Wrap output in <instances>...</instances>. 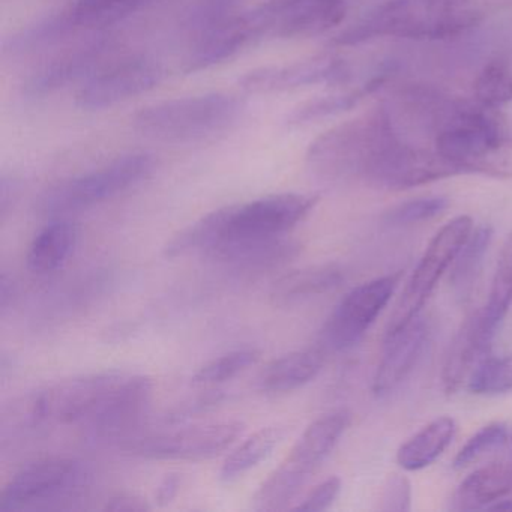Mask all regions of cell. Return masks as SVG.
<instances>
[{
    "mask_svg": "<svg viewBox=\"0 0 512 512\" xmlns=\"http://www.w3.org/2000/svg\"><path fill=\"white\" fill-rule=\"evenodd\" d=\"M436 124L434 151L458 173L512 178V128L497 109L457 103Z\"/></svg>",
    "mask_w": 512,
    "mask_h": 512,
    "instance_id": "obj_1",
    "label": "cell"
},
{
    "mask_svg": "<svg viewBox=\"0 0 512 512\" xmlns=\"http://www.w3.org/2000/svg\"><path fill=\"white\" fill-rule=\"evenodd\" d=\"M481 11L473 0H386L338 34L332 46L349 47L374 38L445 40L478 25Z\"/></svg>",
    "mask_w": 512,
    "mask_h": 512,
    "instance_id": "obj_2",
    "label": "cell"
},
{
    "mask_svg": "<svg viewBox=\"0 0 512 512\" xmlns=\"http://www.w3.org/2000/svg\"><path fill=\"white\" fill-rule=\"evenodd\" d=\"M242 112L241 98L215 92L146 107L134 116V128L142 136L158 142H202L230 130Z\"/></svg>",
    "mask_w": 512,
    "mask_h": 512,
    "instance_id": "obj_3",
    "label": "cell"
},
{
    "mask_svg": "<svg viewBox=\"0 0 512 512\" xmlns=\"http://www.w3.org/2000/svg\"><path fill=\"white\" fill-rule=\"evenodd\" d=\"M350 424L346 410L316 419L299 437L286 460L268 476L253 497L256 511L274 512L286 508L305 482L331 455Z\"/></svg>",
    "mask_w": 512,
    "mask_h": 512,
    "instance_id": "obj_4",
    "label": "cell"
},
{
    "mask_svg": "<svg viewBox=\"0 0 512 512\" xmlns=\"http://www.w3.org/2000/svg\"><path fill=\"white\" fill-rule=\"evenodd\" d=\"M154 155L130 154L94 172L61 182L41 197V214L50 217L85 211L119 196L154 173Z\"/></svg>",
    "mask_w": 512,
    "mask_h": 512,
    "instance_id": "obj_5",
    "label": "cell"
},
{
    "mask_svg": "<svg viewBox=\"0 0 512 512\" xmlns=\"http://www.w3.org/2000/svg\"><path fill=\"white\" fill-rule=\"evenodd\" d=\"M92 469L79 458L55 457L20 469L0 494V512L49 509L79 497L91 485Z\"/></svg>",
    "mask_w": 512,
    "mask_h": 512,
    "instance_id": "obj_6",
    "label": "cell"
},
{
    "mask_svg": "<svg viewBox=\"0 0 512 512\" xmlns=\"http://www.w3.org/2000/svg\"><path fill=\"white\" fill-rule=\"evenodd\" d=\"M385 113L356 119L317 137L307 152V169L326 184L362 179L382 131Z\"/></svg>",
    "mask_w": 512,
    "mask_h": 512,
    "instance_id": "obj_7",
    "label": "cell"
},
{
    "mask_svg": "<svg viewBox=\"0 0 512 512\" xmlns=\"http://www.w3.org/2000/svg\"><path fill=\"white\" fill-rule=\"evenodd\" d=\"M317 203L319 197L313 194L283 193L224 206L220 238L211 250L226 242L284 236L304 221Z\"/></svg>",
    "mask_w": 512,
    "mask_h": 512,
    "instance_id": "obj_8",
    "label": "cell"
},
{
    "mask_svg": "<svg viewBox=\"0 0 512 512\" xmlns=\"http://www.w3.org/2000/svg\"><path fill=\"white\" fill-rule=\"evenodd\" d=\"M473 230L472 218L467 215L454 218L442 227L431 239L421 262L407 281L394 313L389 320L386 338L398 334L418 317L437 281L449 265L454 262Z\"/></svg>",
    "mask_w": 512,
    "mask_h": 512,
    "instance_id": "obj_9",
    "label": "cell"
},
{
    "mask_svg": "<svg viewBox=\"0 0 512 512\" xmlns=\"http://www.w3.org/2000/svg\"><path fill=\"white\" fill-rule=\"evenodd\" d=\"M242 433V422L224 421L137 436L122 449L148 460H209L229 449Z\"/></svg>",
    "mask_w": 512,
    "mask_h": 512,
    "instance_id": "obj_10",
    "label": "cell"
},
{
    "mask_svg": "<svg viewBox=\"0 0 512 512\" xmlns=\"http://www.w3.org/2000/svg\"><path fill=\"white\" fill-rule=\"evenodd\" d=\"M347 0H272L251 10L262 38H310L335 28L346 17Z\"/></svg>",
    "mask_w": 512,
    "mask_h": 512,
    "instance_id": "obj_11",
    "label": "cell"
},
{
    "mask_svg": "<svg viewBox=\"0 0 512 512\" xmlns=\"http://www.w3.org/2000/svg\"><path fill=\"white\" fill-rule=\"evenodd\" d=\"M401 272L377 278L347 293L323 328V341L332 350L358 344L388 304L400 284Z\"/></svg>",
    "mask_w": 512,
    "mask_h": 512,
    "instance_id": "obj_12",
    "label": "cell"
},
{
    "mask_svg": "<svg viewBox=\"0 0 512 512\" xmlns=\"http://www.w3.org/2000/svg\"><path fill=\"white\" fill-rule=\"evenodd\" d=\"M163 79V68L154 59L139 56L98 70L76 95L82 110H101L131 100L154 89Z\"/></svg>",
    "mask_w": 512,
    "mask_h": 512,
    "instance_id": "obj_13",
    "label": "cell"
},
{
    "mask_svg": "<svg viewBox=\"0 0 512 512\" xmlns=\"http://www.w3.org/2000/svg\"><path fill=\"white\" fill-rule=\"evenodd\" d=\"M349 67L335 56H317L287 65L257 68L239 80L248 94H280L316 85L346 82Z\"/></svg>",
    "mask_w": 512,
    "mask_h": 512,
    "instance_id": "obj_14",
    "label": "cell"
},
{
    "mask_svg": "<svg viewBox=\"0 0 512 512\" xmlns=\"http://www.w3.org/2000/svg\"><path fill=\"white\" fill-rule=\"evenodd\" d=\"M151 380L145 376L125 374L112 389L97 412L82 425L94 440L115 439L136 427L151 404Z\"/></svg>",
    "mask_w": 512,
    "mask_h": 512,
    "instance_id": "obj_15",
    "label": "cell"
},
{
    "mask_svg": "<svg viewBox=\"0 0 512 512\" xmlns=\"http://www.w3.org/2000/svg\"><path fill=\"white\" fill-rule=\"evenodd\" d=\"M259 40L260 35L250 13L233 14L224 22L200 32L196 44L185 58L182 71L193 74L209 70L230 61Z\"/></svg>",
    "mask_w": 512,
    "mask_h": 512,
    "instance_id": "obj_16",
    "label": "cell"
},
{
    "mask_svg": "<svg viewBox=\"0 0 512 512\" xmlns=\"http://www.w3.org/2000/svg\"><path fill=\"white\" fill-rule=\"evenodd\" d=\"M109 49V43L100 40L86 44L74 52L65 53L32 74L25 83L23 95L29 100H40L77 80L85 77L89 79L92 74L97 73V68L109 53Z\"/></svg>",
    "mask_w": 512,
    "mask_h": 512,
    "instance_id": "obj_17",
    "label": "cell"
},
{
    "mask_svg": "<svg viewBox=\"0 0 512 512\" xmlns=\"http://www.w3.org/2000/svg\"><path fill=\"white\" fill-rule=\"evenodd\" d=\"M428 328L416 317L398 334L386 338V349L374 376L373 392L382 398L394 392L412 373L421 358L427 341Z\"/></svg>",
    "mask_w": 512,
    "mask_h": 512,
    "instance_id": "obj_18",
    "label": "cell"
},
{
    "mask_svg": "<svg viewBox=\"0 0 512 512\" xmlns=\"http://www.w3.org/2000/svg\"><path fill=\"white\" fill-rule=\"evenodd\" d=\"M298 242L284 236L226 242L209 251L206 256L220 265L241 272H265L295 259Z\"/></svg>",
    "mask_w": 512,
    "mask_h": 512,
    "instance_id": "obj_19",
    "label": "cell"
},
{
    "mask_svg": "<svg viewBox=\"0 0 512 512\" xmlns=\"http://www.w3.org/2000/svg\"><path fill=\"white\" fill-rule=\"evenodd\" d=\"M494 335L496 334L485 325L481 311L464 322L449 347L443 365V386L448 394L457 392L469 380L475 368L487 358Z\"/></svg>",
    "mask_w": 512,
    "mask_h": 512,
    "instance_id": "obj_20",
    "label": "cell"
},
{
    "mask_svg": "<svg viewBox=\"0 0 512 512\" xmlns=\"http://www.w3.org/2000/svg\"><path fill=\"white\" fill-rule=\"evenodd\" d=\"M79 230L68 220H55L47 224L31 242L26 256L32 274L47 275L65 265L76 248Z\"/></svg>",
    "mask_w": 512,
    "mask_h": 512,
    "instance_id": "obj_21",
    "label": "cell"
},
{
    "mask_svg": "<svg viewBox=\"0 0 512 512\" xmlns=\"http://www.w3.org/2000/svg\"><path fill=\"white\" fill-rule=\"evenodd\" d=\"M512 487V470L502 463L488 464L467 476L451 500L452 511H476L502 499Z\"/></svg>",
    "mask_w": 512,
    "mask_h": 512,
    "instance_id": "obj_22",
    "label": "cell"
},
{
    "mask_svg": "<svg viewBox=\"0 0 512 512\" xmlns=\"http://www.w3.org/2000/svg\"><path fill=\"white\" fill-rule=\"evenodd\" d=\"M343 280V271L338 266H310L281 277L272 287L271 299L278 307L299 304L335 289Z\"/></svg>",
    "mask_w": 512,
    "mask_h": 512,
    "instance_id": "obj_23",
    "label": "cell"
},
{
    "mask_svg": "<svg viewBox=\"0 0 512 512\" xmlns=\"http://www.w3.org/2000/svg\"><path fill=\"white\" fill-rule=\"evenodd\" d=\"M323 356L317 350H299L272 362L262 376L260 388L268 394H287L316 379L322 371Z\"/></svg>",
    "mask_w": 512,
    "mask_h": 512,
    "instance_id": "obj_24",
    "label": "cell"
},
{
    "mask_svg": "<svg viewBox=\"0 0 512 512\" xmlns=\"http://www.w3.org/2000/svg\"><path fill=\"white\" fill-rule=\"evenodd\" d=\"M457 425L449 416H440L410 437L397 452V461L404 470L425 469L443 454L454 440Z\"/></svg>",
    "mask_w": 512,
    "mask_h": 512,
    "instance_id": "obj_25",
    "label": "cell"
},
{
    "mask_svg": "<svg viewBox=\"0 0 512 512\" xmlns=\"http://www.w3.org/2000/svg\"><path fill=\"white\" fill-rule=\"evenodd\" d=\"M284 437L283 427H266L248 437L224 461L220 470V481L230 484L245 473L259 466L280 445Z\"/></svg>",
    "mask_w": 512,
    "mask_h": 512,
    "instance_id": "obj_26",
    "label": "cell"
},
{
    "mask_svg": "<svg viewBox=\"0 0 512 512\" xmlns=\"http://www.w3.org/2000/svg\"><path fill=\"white\" fill-rule=\"evenodd\" d=\"M385 79L386 77L380 74V76L368 80L362 88L356 89V91L307 101V103L293 109V112L287 116V127H301V125L311 124V122L347 112V110L353 109L359 101L364 100L365 97L377 91L380 85L385 82Z\"/></svg>",
    "mask_w": 512,
    "mask_h": 512,
    "instance_id": "obj_27",
    "label": "cell"
},
{
    "mask_svg": "<svg viewBox=\"0 0 512 512\" xmlns=\"http://www.w3.org/2000/svg\"><path fill=\"white\" fill-rule=\"evenodd\" d=\"M74 29H77L76 22H74L70 10L65 8V10L46 17L37 25L29 26L25 31L11 37L5 43V53L17 56L37 52V50L44 49V47L52 46L53 43H58Z\"/></svg>",
    "mask_w": 512,
    "mask_h": 512,
    "instance_id": "obj_28",
    "label": "cell"
},
{
    "mask_svg": "<svg viewBox=\"0 0 512 512\" xmlns=\"http://www.w3.org/2000/svg\"><path fill=\"white\" fill-rule=\"evenodd\" d=\"M154 0H74L68 7L77 28L112 26L137 13Z\"/></svg>",
    "mask_w": 512,
    "mask_h": 512,
    "instance_id": "obj_29",
    "label": "cell"
},
{
    "mask_svg": "<svg viewBox=\"0 0 512 512\" xmlns=\"http://www.w3.org/2000/svg\"><path fill=\"white\" fill-rule=\"evenodd\" d=\"M491 238H493V230L490 226L478 227L475 232L472 230L466 244L455 257L451 283L461 298H467L472 292L473 284L478 277L488 247H490Z\"/></svg>",
    "mask_w": 512,
    "mask_h": 512,
    "instance_id": "obj_30",
    "label": "cell"
},
{
    "mask_svg": "<svg viewBox=\"0 0 512 512\" xmlns=\"http://www.w3.org/2000/svg\"><path fill=\"white\" fill-rule=\"evenodd\" d=\"M512 301V233L506 238L497 260L490 298L481 311L485 325L496 334Z\"/></svg>",
    "mask_w": 512,
    "mask_h": 512,
    "instance_id": "obj_31",
    "label": "cell"
},
{
    "mask_svg": "<svg viewBox=\"0 0 512 512\" xmlns=\"http://www.w3.org/2000/svg\"><path fill=\"white\" fill-rule=\"evenodd\" d=\"M469 391L476 395H497L512 391V356L485 358L470 374Z\"/></svg>",
    "mask_w": 512,
    "mask_h": 512,
    "instance_id": "obj_32",
    "label": "cell"
},
{
    "mask_svg": "<svg viewBox=\"0 0 512 512\" xmlns=\"http://www.w3.org/2000/svg\"><path fill=\"white\" fill-rule=\"evenodd\" d=\"M260 353L254 349H239L220 356L203 365L193 376L194 385H218L227 382L259 361Z\"/></svg>",
    "mask_w": 512,
    "mask_h": 512,
    "instance_id": "obj_33",
    "label": "cell"
},
{
    "mask_svg": "<svg viewBox=\"0 0 512 512\" xmlns=\"http://www.w3.org/2000/svg\"><path fill=\"white\" fill-rule=\"evenodd\" d=\"M476 100L491 109L512 101V73L502 62H490L475 82Z\"/></svg>",
    "mask_w": 512,
    "mask_h": 512,
    "instance_id": "obj_34",
    "label": "cell"
},
{
    "mask_svg": "<svg viewBox=\"0 0 512 512\" xmlns=\"http://www.w3.org/2000/svg\"><path fill=\"white\" fill-rule=\"evenodd\" d=\"M508 440V430L503 424H490L473 434L466 445L458 451L454 460V469L463 470L476 463L494 449L502 448Z\"/></svg>",
    "mask_w": 512,
    "mask_h": 512,
    "instance_id": "obj_35",
    "label": "cell"
},
{
    "mask_svg": "<svg viewBox=\"0 0 512 512\" xmlns=\"http://www.w3.org/2000/svg\"><path fill=\"white\" fill-rule=\"evenodd\" d=\"M448 206L449 200L443 196L409 200L386 212L385 221L389 226H410L437 217L445 212Z\"/></svg>",
    "mask_w": 512,
    "mask_h": 512,
    "instance_id": "obj_36",
    "label": "cell"
},
{
    "mask_svg": "<svg viewBox=\"0 0 512 512\" xmlns=\"http://www.w3.org/2000/svg\"><path fill=\"white\" fill-rule=\"evenodd\" d=\"M412 508V485L401 475H391L383 487L382 511L406 512Z\"/></svg>",
    "mask_w": 512,
    "mask_h": 512,
    "instance_id": "obj_37",
    "label": "cell"
},
{
    "mask_svg": "<svg viewBox=\"0 0 512 512\" xmlns=\"http://www.w3.org/2000/svg\"><path fill=\"white\" fill-rule=\"evenodd\" d=\"M341 491V479L337 476L326 479L322 484L317 485L302 503L293 508V511L320 512L331 508L332 503L337 500Z\"/></svg>",
    "mask_w": 512,
    "mask_h": 512,
    "instance_id": "obj_38",
    "label": "cell"
},
{
    "mask_svg": "<svg viewBox=\"0 0 512 512\" xmlns=\"http://www.w3.org/2000/svg\"><path fill=\"white\" fill-rule=\"evenodd\" d=\"M151 508L145 497L131 493L116 494L104 506L106 511L112 512H145Z\"/></svg>",
    "mask_w": 512,
    "mask_h": 512,
    "instance_id": "obj_39",
    "label": "cell"
},
{
    "mask_svg": "<svg viewBox=\"0 0 512 512\" xmlns=\"http://www.w3.org/2000/svg\"><path fill=\"white\" fill-rule=\"evenodd\" d=\"M179 488H181V476L178 473H169V475L164 476L158 484L157 491H155L154 500L157 506H160V508L169 506L178 496Z\"/></svg>",
    "mask_w": 512,
    "mask_h": 512,
    "instance_id": "obj_40",
    "label": "cell"
},
{
    "mask_svg": "<svg viewBox=\"0 0 512 512\" xmlns=\"http://www.w3.org/2000/svg\"><path fill=\"white\" fill-rule=\"evenodd\" d=\"M17 193H19V185H17L16 179L7 175L2 176V182H0V211H2V217L8 214V209L13 206Z\"/></svg>",
    "mask_w": 512,
    "mask_h": 512,
    "instance_id": "obj_41",
    "label": "cell"
},
{
    "mask_svg": "<svg viewBox=\"0 0 512 512\" xmlns=\"http://www.w3.org/2000/svg\"><path fill=\"white\" fill-rule=\"evenodd\" d=\"M14 293H16V289H14L13 280L8 278L7 274L2 275V280H0V307L2 310H7L10 302H13Z\"/></svg>",
    "mask_w": 512,
    "mask_h": 512,
    "instance_id": "obj_42",
    "label": "cell"
},
{
    "mask_svg": "<svg viewBox=\"0 0 512 512\" xmlns=\"http://www.w3.org/2000/svg\"><path fill=\"white\" fill-rule=\"evenodd\" d=\"M487 509L490 511H512V500H497V502L491 503Z\"/></svg>",
    "mask_w": 512,
    "mask_h": 512,
    "instance_id": "obj_43",
    "label": "cell"
}]
</instances>
